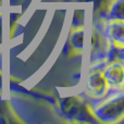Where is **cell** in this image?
Returning <instances> with one entry per match:
<instances>
[{"label":"cell","mask_w":124,"mask_h":124,"mask_svg":"<svg viewBox=\"0 0 124 124\" xmlns=\"http://www.w3.org/2000/svg\"><path fill=\"white\" fill-rule=\"evenodd\" d=\"M93 116L98 123L114 124L124 118V93L114 90L112 94L106 95L99 99L88 100Z\"/></svg>","instance_id":"obj_1"},{"label":"cell","mask_w":124,"mask_h":124,"mask_svg":"<svg viewBox=\"0 0 124 124\" xmlns=\"http://www.w3.org/2000/svg\"><path fill=\"white\" fill-rule=\"evenodd\" d=\"M59 113L64 120L74 123H98L93 116L88 100L82 95H68L58 101Z\"/></svg>","instance_id":"obj_2"},{"label":"cell","mask_w":124,"mask_h":124,"mask_svg":"<svg viewBox=\"0 0 124 124\" xmlns=\"http://www.w3.org/2000/svg\"><path fill=\"white\" fill-rule=\"evenodd\" d=\"M107 63L105 59L89 62L84 81V89L89 98H102L110 90L102 74V69Z\"/></svg>","instance_id":"obj_3"},{"label":"cell","mask_w":124,"mask_h":124,"mask_svg":"<svg viewBox=\"0 0 124 124\" xmlns=\"http://www.w3.org/2000/svg\"><path fill=\"white\" fill-rule=\"evenodd\" d=\"M89 47V62L105 59L106 52L109 47V41L103 35L99 22H94L92 28Z\"/></svg>","instance_id":"obj_4"},{"label":"cell","mask_w":124,"mask_h":124,"mask_svg":"<svg viewBox=\"0 0 124 124\" xmlns=\"http://www.w3.org/2000/svg\"><path fill=\"white\" fill-rule=\"evenodd\" d=\"M84 44H85V26L71 27L62 48V54L65 57L82 56L84 52Z\"/></svg>","instance_id":"obj_5"},{"label":"cell","mask_w":124,"mask_h":124,"mask_svg":"<svg viewBox=\"0 0 124 124\" xmlns=\"http://www.w3.org/2000/svg\"><path fill=\"white\" fill-rule=\"evenodd\" d=\"M102 74L105 77L109 89L122 90L124 84V64L123 61L108 62L102 69Z\"/></svg>","instance_id":"obj_6"},{"label":"cell","mask_w":124,"mask_h":124,"mask_svg":"<svg viewBox=\"0 0 124 124\" xmlns=\"http://www.w3.org/2000/svg\"><path fill=\"white\" fill-rule=\"evenodd\" d=\"M99 23L110 44L124 46V20H105Z\"/></svg>","instance_id":"obj_7"},{"label":"cell","mask_w":124,"mask_h":124,"mask_svg":"<svg viewBox=\"0 0 124 124\" xmlns=\"http://www.w3.org/2000/svg\"><path fill=\"white\" fill-rule=\"evenodd\" d=\"M14 123H24V121L14 111L10 101L0 95V124Z\"/></svg>","instance_id":"obj_8"},{"label":"cell","mask_w":124,"mask_h":124,"mask_svg":"<svg viewBox=\"0 0 124 124\" xmlns=\"http://www.w3.org/2000/svg\"><path fill=\"white\" fill-rule=\"evenodd\" d=\"M76 3H87L93 2V20L94 22H102L107 9L112 0H75Z\"/></svg>","instance_id":"obj_9"},{"label":"cell","mask_w":124,"mask_h":124,"mask_svg":"<svg viewBox=\"0 0 124 124\" xmlns=\"http://www.w3.org/2000/svg\"><path fill=\"white\" fill-rule=\"evenodd\" d=\"M124 0H112L107 9L105 20H124ZM103 20V21H105Z\"/></svg>","instance_id":"obj_10"},{"label":"cell","mask_w":124,"mask_h":124,"mask_svg":"<svg viewBox=\"0 0 124 124\" xmlns=\"http://www.w3.org/2000/svg\"><path fill=\"white\" fill-rule=\"evenodd\" d=\"M105 60L107 62L112 61H123L124 60V46H118L113 44H109L105 56Z\"/></svg>","instance_id":"obj_11"},{"label":"cell","mask_w":124,"mask_h":124,"mask_svg":"<svg viewBox=\"0 0 124 124\" xmlns=\"http://www.w3.org/2000/svg\"><path fill=\"white\" fill-rule=\"evenodd\" d=\"M85 26V9L77 8L75 9L72 15L71 27H84Z\"/></svg>","instance_id":"obj_12"},{"label":"cell","mask_w":124,"mask_h":124,"mask_svg":"<svg viewBox=\"0 0 124 124\" xmlns=\"http://www.w3.org/2000/svg\"><path fill=\"white\" fill-rule=\"evenodd\" d=\"M4 37V15L2 12H0V45L3 43Z\"/></svg>","instance_id":"obj_13"},{"label":"cell","mask_w":124,"mask_h":124,"mask_svg":"<svg viewBox=\"0 0 124 124\" xmlns=\"http://www.w3.org/2000/svg\"><path fill=\"white\" fill-rule=\"evenodd\" d=\"M3 88H4V76L2 70L0 69V95L3 94Z\"/></svg>","instance_id":"obj_14"},{"label":"cell","mask_w":124,"mask_h":124,"mask_svg":"<svg viewBox=\"0 0 124 124\" xmlns=\"http://www.w3.org/2000/svg\"><path fill=\"white\" fill-rule=\"evenodd\" d=\"M2 6V0H0V7Z\"/></svg>","instance_id":"obj_15"}]
</instances>
